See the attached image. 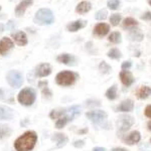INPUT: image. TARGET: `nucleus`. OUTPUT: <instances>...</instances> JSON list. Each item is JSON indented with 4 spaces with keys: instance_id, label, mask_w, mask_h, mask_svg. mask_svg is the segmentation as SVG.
Wrapping results in <instances>:
<instances>
[{
    "instance_id": "1",
    "label": "nucleus",
    "mask_w": 151,
    "mask_h": 151,
    "mask_svg": "<svg viewBox=\"0 0 151 151\" xmlns=\"http://www.w3.org/2000/svg\"><path fill=\"white\" fill-rule=\"evenodd\" d=\"M37 135L35 131H27L18 137L14 142V147L16 151H30L35 147Z\"/></svg>"
},
{
    "instance_id": "2",
    "label": "nucleus",
    "mask_w": 151,
    "mask_h": 151,
    "mask_svg": "<svg viewBox=\"0 0 151 151\" xmlns=\"http://www.w3.org/2000/svg\"><path fill=\"white\" fill-rule=\"evenodd\" d=\"M55 20L52 10L47 8L40 9L35 15V22L38 25H50Z\"/></svg>"
},
{
    "instance_id": "3",
    "label": "nucleus",
    "mask_w": 151,
    "mask_h": 151,
    "mask_svg": "<svg viewBox=\"0 0 151 151\" xmlns=\"http://www.w3.org/2000/svg\"><path fill=\"white\" fill-rule=\"evenodd\" d=\"M36 98L35 91L31 88H25L22 91L19 92L17 100L18 102L23 106H30L35 103Z\"/></svg>"
},
{
    "instance_id": "4",
    "label": "nucleus",
    "mask_w": 151,
    "mask_h": 151,
    "mask_svg": "<svg viewBox=\"0 0 151 151\" xmlns=\"http://www.w3.org/2000/svg\"><path fill=\"white\" fill-rule=\"evenodd\" d=\"M77 80V75L70 70H64L58 73L55 77V82L60 86H70Z\"/></svg>"
},
{
    "instance_id": "5",
    "label": "nucleus",
    "mask_w": 151,
    "mask_h": 151,
    "mask_svg": "<svg viewBox=\"0 0 151 151\" xmlns=\"http://www.w3.org/2000/svg\"><path fill=\"white\" fill-rule=\"evenodd\" d=\"M6 80L8 82V84L10 85L12 88L17 89L22 85L23 83V76L20 72L18 70H9L6 75Z\"/></svg>"
},
{
    "instance_id": "6",
    "label": "nucleus",
    "mask_w": 151,
    "mask_h": 151,
    "mask_svg": "<svg viewBox=\"0 0 151 151\" xmlns=\"http://www.w3.org/2000/svg\"><path fill=\"white\" fill-rule=\"evenodd\" d=\"M87 118L90 119L93 123L99 124L102 123L107 119V114L106 112L102 110H95V111H90L86 114Z\"/></svg>"
},
{
    "instance_id": "7",
    "label": "nucleus",
    "mask_w": 151,
    "mask_h": 151,
    "mask_svg": "<svg viewBox=\"0 0 151 151\" xmlns=\"http://www.w3.org/2000/svg\"><path fill=\"white\" fill-rule=\"evenodd\" d=\"M118 128L121 132H125L130 129L131 126L134 124V119L132 116H127V115H124V116H121L119 118L118 122Z\"/></svg>"
},
{
    "instance_id": "8",
    "label": "nucleus",
    "mask_w": 151,
    "mask_h": 151,
    "mask_svg": "<svg viewBox=\"0 0 151 151\" xmlns=\"http://www.w3.org/2000/svg\"><path fill=\"white\" fill-rule=\"evenodd\" d=\"M13 47V41L9 37H3L0 40V55H5Z\"/></svg>"
},
{
    "instance_id": "9",
    "label": "nucleus",
    "mask_w": 151,
    "mask_h": 151,
    "mask_svg": "<svg viewBox=\"0 0 151 151\" xmlns=\"http://www.w3.org/2000/svg\"><path fill=\"white\" fill-rule=\"evenodd\" d=\"M110 26L107 23H99L94 27V35H96L99 37H103L109 32Z\"/></svg>"
},
{
    "instance_id": "10",
    "label": "nucleus",
    "mask_w": 151,
    "mask_h": 151,
    "mask_svg": "<svg viewBox=\"0 0 151 151\" xmlns=\"http://www.w3.org/2000/svg\"><path fill=\"white\" fill-rule=\"evenodd\" d=\"M50 73H52V67L48 64H40L36 68L35 70V75L40 78L47 77V76L50 75Z\"/></svg>"
},
{
    "instance_id": "11",
    "label": "nucleus",
    "mask_w": 151,
    "mask_h": 151,
    "mask_svg": "<svg viewBox=\"0 0 151 151\" xmlns=\"http://www.w3.org/2000/svg\"><path fill=\"white\" fill-rule=\"evenodd\" d=\"M120 79H121L122 84L126 87H130L134 83L133 76L130 72H128V70H122V72L120 73Z\"/></svg>"
},
{
    "instance_id": "12",
    "label": "nucleus",
    "mask_w": 151,
    "mask_h": 151,
    "mask_svg": "<svg viewBox=\"0 0 151 151\" xmlns=\"http://www.w3.org/2000/svg\"><path fill=\"white\" fill-rule=\"evenodd\" d=\"M32 2H33L32 0H23V1H21L15 8L16 16H18V17L19 16H22L25 10L28 8V6H30L32 4Z\"/></svg>"
},
{
    "instance_id": "13",
    "label": "nucleus",
    "mask_w": 151,
    "mask_h": 151,
    "mask_svg": "<svg viewBox=\"0 0 151 151\" xmlns=\"http://www.w3.org/2000/svg\"><path fill=\"white\" fill-rule=\"evenodd\" d=\"M87 25V21L83 20V19H79V20H76L70 22V24H68L67 28L69 31H72V32H75V31H78L79 29H81L83 27Z\"/></svg>"
},
{
    "instance_id": "14",
    "label": "nucleus",
    "mask_w": 151,
    "mask_h": 151,
    "mask_svg": "<svg viewBox=\"0 0 151 151\" xmlns=\"http://www.w3.org/2000/svg\"><path fill=\"white\" fill-rule=\"evenodd\" d=\"M11 36L18 45H25L27 43V36L23 31H17L15 33H12Z\"/></svg>"
},
{
    "instance_id": "15",
    "label": "nucleus",
    "mask_w": 151,
    "mask_h": 151,
    "mask_svg": "<svg viewBox=\"0 0 151 151\" xmlns=\"http://www.w3.org/2000/svg\"><path fill=\"white\" fill-rule=\"evenodd\" d=\"M13 110L7 106H0V120H11Z\"/></svg>"
},
{
    "instance_id": "16",
    "label": "nucleus",
    "mask_w": 151,
    "mask_h": 151,
    "mask_svg": "<svg viewBox=\"0 0 151 151\" xmlns=\"http://www.w3.org/2000/svg\"><path fill=\"white\" fill-rule=\"evenodd\" d=\"M140 133L138 132V131H132L129 135L127 136V137L124 139V141H125L126 144L128 145H133L135 144V143H138L140 141Z\"/></svg>"
},
{
    "instance_id": "17",
    "label": "nucleus",
    "mask_w": 151,
    "mask_h": 151,
    "mask_svg": "<svg viewBox=\"0 0 151 151\" xmlns=\"http://www.w3.org/2000/svg\"><path fill=\"white\" fill-rule=\"evenodd\" d=\"M134 108V103L132 100H124V101L117 107V111L120 112H130Z\"/></svg>"
},
{
    "instance_id": "18",
    "label": "nucleus",
    "mask_w": 151,
    "mask_h": 151,
    "mask_svg": "<svg viewBox=\"0 0 151 151\" xmlns=\"http://www.w3.org/2000/svg\"><path fill=\"white\" fill-rule=\"evenodd\" d=\"M91 8H92V5L89 1H82L78 4L77 7H76V11L80 14H85L91 10Z\"/></svg>"
},
{
    "instance_id": "19",
    "label": "nucleus",
    "mask_w": 151,
    "mask_h": 151,
    "mask_svg": "<svg viewBox=\"0 0 151 151\" xmlns=\"http://www.w3.org/2000/svg\"><path fill=\"white\" fill-rule=\"evenodd\" d=\"M57 60L58 63H62V64H65V65H73L75 63V58L73 57L72 55H69V53L60 55Z\"/></svg>"
},
{
    "instance_id": "20",
    "label": "nucleus",
    "mask_w": 151,
    "mask_h": 151,
    "mask_svg": "<svg viewBox=\"0 0 151 151\" xmlns=\"http://www.w3.org/2000/svg\"><path fill=\"white\" fill-rule=\"evenodd\" d=\"M136 95L139 99H146L151 95V88L147 86H141L136 92Z\"/></svg>"
},
{
    "instance_id": "21",
    "label": "nucleus",
    "mask_w": 151,
    "mask_h": 151,
    "mask_svg": "<svg viewBox=\"0 0 151 151\" xmlns=\"http://www.w3.org/2000/svg\"><path fill=\"white\" fill-rule=\"evenodd\" d=\"M47 85H48L47 82H40L38 83V87H40L41 89V91H42L43 97L47 98V99H50V98H52V92L50 91Z\"/></svg>"
},
{
    "instance_id": "22",
    "label": "nucleus",
    "mask_w": 151,
    "mask_h": 151,
    "mask_svg": "<svg viewBox=\"0 0 151 151\" xmlns=\"http://www.w3.org/2000/svg\"><path fill=\"white\" fill-rule=\"evenodd\" d=\"M53 140H55L58 142L57 147H63V146L65 145V143H67L68 138L65 136V134L58 133V134H55V136H53Z\"/></svg>"
},
{
    "instance_id": "23",
    "label": "nucleus",
    "mask_w": 151,
    "mask_h": 151,
    "mask_svg": "<svg viewBox=\"0 0 151 151\" xmlns=\"http://www.w3.org/2000/svg\"><path fill=\"white\" fill-rule=\"evenodd\" d=\"M129 36H130V38L132 40H136V41H141L143 40V37H144L139 29H133V28L131 29Z\"/></svg>"
},
{
    "instance_id": "24",
    "label": "nucleus",
    "mask_w": 151,
    "mask_h": 151,
    "mask_svg": "<svg viewBox=\"0 0 151 151\" xmlns=\"http://www.w3.org/2000/svg\"><path fill=\"white\" fill-rule=\"evenodd\" d=\"M138 25V21L135 20L134 18L132 17H127L124 19L123 21V27L124 28H130L132 29L133 27H135V26Z\"/></svg>"
},
{
    "instance_id": "25",
    "label": "nucleus",
    "mask_w": 151,
    "mask_h": 151,
    "mask_svg": "<svg viewBox=\"0 0 151 151\" xmlns=\"http://www.w3.org/2000/svg\"><path fill=\"white\" fill-rule=\"evenodd\" d=\"M69 121H72V118L69 115H65L64 117H60V118L58 119L57 123H55V127L58 129H60L63 127H65V124H67Z\"/></svg>"
},
{
    "instance_id": "26",
    "label": "nucleus",
    "mask_w": 151,
    "mask_h": 151,
    "mask_svg": "<svg viewBox=\"0 0 151 151\" xmlns=\"http://www.w3.org/2000/svg\"><path fill=\"white\" fill-rule=\"evenodd\" d=\"M11 129L7 125H0V139H4V138L10 136Z\"/></svg>"
},
{
    "instance_id": "27",
    "label": "nucleus",
    "mask_w": 151,
    "mask_h": 151,
    "mask_svg": "<svg viewBox=\"0 0 151 151\" xmlns=\"http://www.w3.org/2000/svg\"><path fill=\"white\" fill-rule=\"evenodd\" d=\"M67 112L69 113V116L72 118V120H73L75 117L80 115V113H81V108H80L79 106H72L70 108L67 109Z\"/></svg>"
},
{
    "instance_id": "28",
    "label": "nucleus",
    "mask_w": 151,
    "mask_h": 151,
    "mask_svg": "<svg viewBox=\"0 0 151 151\" xmlns=\"http://www.w3.org/2000/svg\"><path fill=\"white\" fill-rule=\"evenodd\" d=\"M106 97L109 100H115L117 98V86L114 85L111 88H109L106 92Z\"/></svg>"
},
{
    "instance_id": "29",
    "label": "nucleus",
    "mask_w": 151,
    "mask_h": 151,
    "mask_svg": "<svg viewBox=\"0 0 151 151\" xmlns=\"http://www.w3.org/2000/svg\"><path fill=\"white\" fill-rule=\"evenodd\" d=\"M67 114V109H63V110H53L50 112V117L52 119H58L60 117L65 116Z\"/></svg>"
},
{
    "instance_id": "30",
    "label": "nucleus",
    "mask_w": 151,
    "mask_h": 151,
    "mask_svg": "<svg viewBox=\"0 0 151 151\" xmlns=\"http://www.w3.org/2000/svg\"><path fill=\"white\" fill-rule=\"evenodd\" d=\"M109 41L113 43H119L121 42V33L118 32V31H115V32H112L108 37Z\"/></svg>"
},
{
    "instance_id": "31",
    "label": "nucleus",
    "mask_w": 151,
    "mask_h": 151,
    "mask_svg": "<svg viewBox=\"0 0 151 151\" xmlns=\"http://www.w3.org/2000/svg\"><path fill=\"white\" fill-rule=\"evenodd\" d=\"M121 19H122V16H121V14L115 13V14H113V15H111L110 22H111L112 25L116 26V25H118V24H119V22L121 21Z\"/></svg>"
},
{
    "instance_id": "32",
    "label": "nucleus",
    "mask_w": 151,
    "mask_h": 151,
    "mask_svg": "<svg viewBox=\"0 0 151 151\" xmlns=\"http://www.w3.org/2000/svg\"><path fill=\"white\" fill-rule=\"evenodd\" d=\"M108 57L110 58H113V60H118V58H121V52L117 48H112L111 50H109Z\"/></svg>"
},
{
    "instance_id": "33",
    "label": "nucleus",
    "mask_w": 151,
    "mask_h": 151,
    "mask_svg": "<svg viewBox=\"0 0 151 151\" xmlns=\"http://www.w3.org/2000/svg\"><path fill=\"white\" fill-rule=\"evenodd\" d=\"M107 14H108L107 10L101 9V10H99L96 14H95V18H96L97 20H104V19H106V17H107Z\"/></svg>"
},
{
    "instance_id": "34",
    "label": "nucleus",
    "mask_w": 151,
    "mask_h": 151,
    "mask_svg": "<svg viewBox=\"0 0 151 151\" xmlns=\"http://www.w3.org/2000/svg\"><path fill=\"white\" fill-rule=\"evenodd\" d=\"M107 5H108L109 8L112 9V10H116V9H118L119 6H120V1H119V0H109Z\"/></svg>"
},
{
    "instance_id": "35",
    "label": "nucleus",
    "mask_w": 151,
    "mask_h": 151,
    "mask_svg": "<svg viewBox=\"0 0 151 151\" xmlns=\"http://www.w3.org/2000/svg\"><path fill=\"white\" fill-rule=\"evenodd\" d=\"M99 69L102 73H103V74H108V73L111 70V67L107 64L106 62H102L99 65Z\"/></svg>"
},
{
    "instance_id": "36",
    "label": "nucleus",
    "mask_w": 151,
    "mask_h": 151,
    "mask_svg": "<svg viewBox=\"0 0 151 151\" xmlns=\"http://www.w3.org/2000/svg\"><path fill=\"white\" fill-rule=\"evenodd\" d=\"M144 114H145L146 117H148V118H151V105H148V106L145 108Z\"/></svg>"
},
{
    "instance_id": "37",
    "label": "nucleus",
    "mask_w": 151,
    "mask_h": 151,
    "mask_svg": "<svg viewBox=\"0 0 151 151\" xmlns=\"http://www.w3.org/2000/svg\"><path fill=\"white\" fill-rule=\"evenodd\" d=\"M131 68V62L130 60H127V62H124L122 64V70H129Z\"/></svg>"
},
{
    "instance_id": "38",
    "label": "nucleus",
    "mask_w": 151,
    "mask_h": 151,
    "mask_svg": "<svg viewBox=\"0 0 151 151\" xmlns=\"http://www.w3.org/2000/svg\"><path fill=\"white\" fill-rule=\"evenodd\" d=\"M141 18L144 19V20H151V12L150 11L145 12V13L141 16Z\"/></svg>"
},
{
    "instance_id": "39",
    "label": "nucleus",
    "mask_w": 151,
    "mask_h": 151,
    "mask_svg": "<svg viewBox=\"0 0 151 151\" xmlns=\"http://www.w3.org/2000/svg\"><path fill=\"white\" fill-rule=\"evenodd\" d=\"M84 145H85V143H84V141H83V140H77V141H75V142H74L75 147H83Z\"/></svg>"
},
{
    "instance_id": "40",
    "label": "nucleus",
    "mask_w": 151,
    "mask_h": 151,
    "mask_svg": "<svg viewBox=\"0 0 151 151\" xmlns=\"http://www.w3.org/2000/svg\"><path fill=\"white\" fill-rule=\"evenodd\" d=\"M112 151H128L127 149H125V148H121V147H117V148H113Z\"/></svg>"
},
{
    "instance_id": "41",
    "label": "nucleus",
    "mask_w": 151,
    "mask_h": 151,
    "mask_svg": "<svg viewBox=\"0 0 151 151\" xmlns=\"http://www.w3.org/2000/svg\"><path fill=\"white\" fill-rule=\"evenodd\" d=\"M93 151H106V149L103 147H96V148H94Z\"/></svg>"
},
{
    "instance_id": "42",
    "label": "nucleus",
    "mask_w": 151,
    "mask_h": 151,
    "mask_svg": "<svg viewBox=\"0 0 151 151\" xmlns=\"http://www.w3.org/2000/svg\"><path fill=\"white\" fill-rule=\"evenodd\" d=\"M4 97V92L2 91L1 89H0V99H2Z\"/></svg>"
},
{
    "instance_id": "43",
    "label": "nucleus",
    "mask_w": 151,
    "mask_h": 151,
    "mask_svg": "<svg viewBox=\"0 0 151 151\" xmlns=\"http://www.w3.org/2000/svg\"><path fill=\"white\" fill-rule=\"evenodd\" d=\"M147 128H148V130L151 131V121H149V122H148V124H147Z\"/></svg>"
},
{
    "instance_id": "44",
    "label": "nucleus",
    "mask_w": 151,
    "mask_h": 151,
    "mask_svg": "<svg viewBox=\"0 0 151 151\" xmlns=\"http://www.w3.org/2000/svg\"><path fill=\"white\" fill-rule=\"evenodd\" d=\"M4 30V25L3 24H0V31H3Z\"/></svg>"
},
{
    "instance_id": "45",
    "label": "nucleus",
    "mask_w": 151,
    "mask_h": 151,
    "mask_svg": "<svg viewBox=\"0 0 151 151\" xmlns=\"http://www.w3.org/2000/svg\"><path fill=\"white\" fill-rule=\"evenodd\" d=\"M148 3H149L150 5H151V0H148Z\"/></svg>"
},
{
    "instance_id": "46",
    "label": "nucleus",
    "mask_w": 151,
    "mask_h": 151,
    "mask_svg": "<svg viewBox=\"0 0 151 151\" xmlns=\"http://www.w3.org/2000/svg\"><path fill=\"white\" fill-rule=\"evenodd\" d=\"M0 10H1V6H0Z\"/></svg>"
},
{
    "instance_id": "47",
    "label": "nucleus",
    "mask_w": 151,
    "mask_h": 151,
    "mask_svg": "<svg viewBox=\"0 0 151 151\" xmlns=\"http://www.w3.org/2000/svg\"><path fill=\"white\" fill-rule=\"evenodd\" d=\"M150 141H151V139H150Z\"/></svg>"
}]
</instances>
